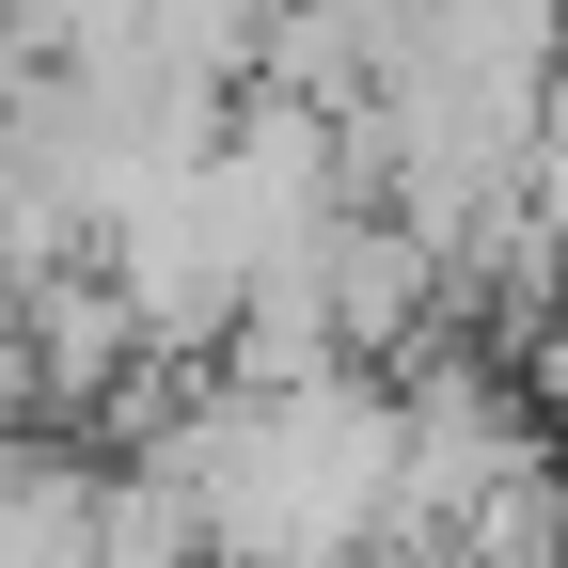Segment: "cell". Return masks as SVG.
<instances>
[{
    "instance_id": "1",
    "label": "cell",
    "mask_w": 568,
    "mask_h": 568,
    "mask_svg": "<svg viewBox=\"0 0 568 568\" xmlns=\"http://www.w3.org/2000/svg\"><path fill=\"white\" fill-rule=\"evenodd\" d=\"M190 506L205 568H379L410 489V395L395 379H301V395H190L142 458Z\"/></svg>"
},
{
    "instance_id": "3",
    "label": "cell",
    "mask_w": 568,
    "mask_h": 568,
    "mask_svg": "<svg viewBox=\"0 0 568 568\" xmlns=\"http://www.w3.org/2000/svg\"><path fill=\"white\" fill-rule=\"evenodd\" d=\"M537 17H568V0H537Z\"/></svg>"
},
{
    "instance_id": "2",
    "label": "cell",
    "mask_w": 568,
    "mask_h": 568,
    "mask_svg": "<svg viewBox=\"0 0 568 568\" xmlns=\"http://www.w3.org/2000/svg\"><path fill=\"white\" fill-rule=\"evenodd\" d=\"M552 126H568V32H552Z\"/></svg>"
}]
</instances>
